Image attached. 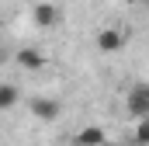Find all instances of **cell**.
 <instances>
[{
	"label": "cell",
	"instance_id": "obj_3",
	"mask_svg": "<svg viewBox=\"0 0 149 146\" xmlns=\"http://www.w3.org/2000/svg\"><path fill=\"white\" fill-rule=\"evenodd\" d=\"M94 45H97L101 52H118V49L125 45V35H121L118 28H101L97 38H94Z\"/></svg>",
	"mask_w": 149,
	"mask_h": 146
},
{
	"label": "cell",
	"instance_id": "obj_9",
	"mask_svg": "<svg viewBox=\"0 0 149 146\" xmlns=\"http://www.w3.org/2000/svg\"><path fill=\"white\" fill-rule=\"evenodd\" d=\"M108 146H121V143H108Z\"/></svg>",
	"mask_w": 149,
	"mask_h": 146
},
{
	"label": "cell",
	"instance_id": "obj_2",
	"mask_svg": "<svg viewBox=\"0 0 149 146\" xmlns=\"http://www.w3.org/2000/svg\"><path fill=\"white\" fill-rule=\"evenodd\" d=\"M28 108H31V115H35L38 122H56V118L63 115V105H59L56 98H31Z\"/></svg>",
	"mask_w": 149,
	"mask_h": 146
},
{
	"label": "cell",
	"instance_id": "obj_6",
	"mask_svg": "<svg viewBox=\"0 0 149 146\" xmlns=\"http://www.w3.org/2000/svg\"><path fill=\"white\" fill-rule=\"evenodd\" d=\"M17 66H24V70H42V66H45V56H42V52H38V49H21V52H17Z\"/></svg>",
	"mask_w": 149,
	"mask_h": 146
},
{
	"label": "cell",
	"instance_id": "obj_5",
	"mask_svg": "<svg viewBox=\"0 0 149 146\" xmlns=\"http://www.w3.org/2000/svg\"><path fill=\"white\" fill-rule=\"evenodd\" d=\"M73 146H108L104 129H101V125H87V129H80V132L73 136Z\"/></svg>",
	"mask_w": 149,
	"mask_h": 146
},
{
	"label": "cell",
	"instance_id": "obj_7",
	"mask_svg": "<svg viewBox=\"0 0 149 146\" xmlns=\"http://www.w3.org/2000/svg\"><path fill=\"white\" fill-rule=\"evenodd\" d=\"M132 143H135V146H149V118H139V122H135Z\"/></svg>",
	"mask_w": 149,
	"mask_h": 146
},
{
	"label": "cell",
	"instance_id": "obj_1",
	"mask_svg": "<svg viewBox=\"0 0 149 146\" xmlns=\"http://www.w3.org/2000/svg\"><path fill=\"white\" fill-rule=\"evenodd\" d=\"M125 111L139 122V118H149V84L146 80H139V84H132L128 87V94H125Z\"/></svg>",
	"mask_w": 149,
	"mask_h": 146
},
{
	"label": "cell",
	"instance_id": "obj_8",
	"mask_svg": "<svg viewBox=\"0 0 149 146\" xmlns=\"http://www.w3.org/2000/svg\"><path fill=\"white\" fill-rule=\"evenodd\" d=\"M17 105V87L14 84H0V108H14Z\"/></svg>",
	"mask_w": 149,
	"mask_h": 146
},
{
	"label": "cell",
	"instance_id": "obj_4",
	"mask_svg": "<svg viewBox=\"0 0 149 146\" xmlns=\"http://www.w3.org/2000/svg\"><path fill=\"white\" fill-rule=\"evenodd\" d=\"M31 21H35L38 28H52V25L59 21V7L42 0V4H35V7H31Z\"/></svg>",
	"mask_w": 149,
	"mask_h": 146
}]
</instances>
